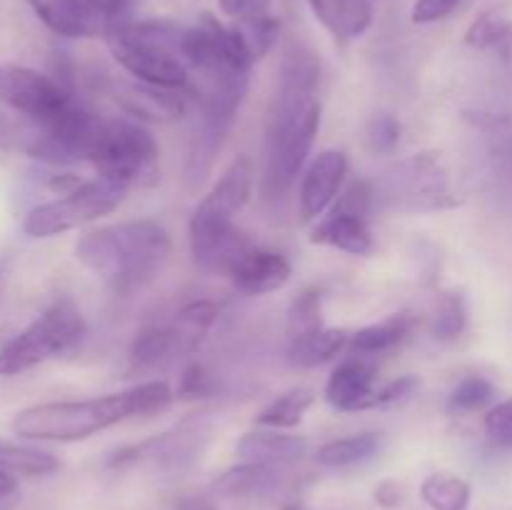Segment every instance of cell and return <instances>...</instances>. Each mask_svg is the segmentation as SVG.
Returning <instances> with one entry per match:
<instances>
[{"label": "cell", "instance_id": "obj_3", "mask_svg": "<svg viewBox=\"0 0 512 510\" xmlns=\"http://www.w3.org/2000/svg\"><path fill=\"white\" fill-rule=\"evenodd\" d=\"M255 163L250 155H238L228 165L218 183L195 205L188 223L190 255L205 273L230 275L233 265L253 248L248 238L235 228V215L253 195Z\"/></svg>", "mask_w": 512, "mask_h": 510}, {"label": "cell", "instance_id": "obj_7", "mask_svg": "<svg viewBox=\"0 0 512 510\" xmlns=\"http://www.w3.org/2000/svg\"><path fill=\"white\" fill-rule=\"evenodd\" d=\"M85 330L88 328L78 303L58 298L0 348V378H13L70 353L85 338Z\"/></svg>", "mask_w": 512, "mask_h": 510}, {"label": "cell", "instance_id": "obj_33", "mask_svg": "<svg viewBox=\"0 0 512 510\" xmlns=\"http://www.w3.org/2000/svg\"><path fill=\"white\" fill-rule=\"evenodd\" d=\"M400 133H403V125L395 115L378 113L370 118L368 128H365V143L378 155L393 153L400 143Z\"/></svg>", "mask_w": 512, "mask_h": 510}, {"label": "cell", "instance_id": "obj_29", "mask_svg": "<svg viewBox=\"0 0 512 510\" xmlns=\"http://www.w3.org/2000/svg\"><path fill=\"white\" fill-rule=\"evenodd\" d=\"M468 328V303L460 293H445L433 315V335L438 340H455Z\"/></svg>", "mask_w": 512, "mask_h": 510}, {"label": "cell", "instance_id": "obj_31", "mask_svg": "<svg viewBox=\"0 0 512 510\" xmlns=\"http://www.w3.org/2000/svg\"><path fill=\"white\" fill-rule=\"evenodd\" d=\"M320 313H323V293H320L318 288H310L305 290V293H300L288 310L290 338L310 333V330L315 328H323Z\"/></svg>", "mask_w": 512, "mask_h": 510}, {"label": "cell", "instance_id": "obj_17", "mask_svg": "<svg viewBox=\"0 0 512 510\" xmlns=\"http://www.w3.org/2000/svg\"><path fill=\"white\" fill-rule=\"evenodd\" d=\"M230 128H233V123L210 118V115H200L183 168V185L188 193H198L208 183L215 160H218L220 150H223L225 140H228Z\"/></svg>", "mask_w": 512, "mask_h": 510}, {"label": "cell", "instance_id": "obj_41", "mask_svg": "<svg viewBox=\"0 0 512 510\" xmlns=\"http://www.w3.org/2000/svg\"><path fill=\"white\" fill-rule=\"evenodd\" d=\"M15 490H18V480H15V475L0 470V500L8 498V495H13Z\"/></svg>", "mask_w": 512, "mask_h": 510}, {"label": "cell", "instance_id": "obj_20", "mask_svg": "<svg viewBox=\"0 0 512 510\" xmlns=\"http://www.w3.org/2000/svg\"><path fill=\"white\" fill-rule=\"evenodd\" d=\"M308 8L340 43L368 33L375 18L373 0H308Z\"/></svg>", "mask_w": 512, "mask_h": 510}, {"label": "cell", "instance_id": "obj_6", "mask_svg": "<svg viewBox=\"0 0 512 510\" xmlns=\"http://www.w3.org/2000/svg\"><path fill=\"white\" fill-rule=\"evenodd\" d=\"M160 148L138 120L100 118L88 145V163L103 178L128 185H150L158 178Z\"/></svg>", "mask_w": 512, "mask_h": 510}, {"label": "cell", "instance_id": "obj_30", "mask_svg": "<svg viewBox=\"0 0 512 510\" xmlns=\"http://www.w3.org/2000/svg\"><path fill=\"white\" fill-rule=\"evenodd\" d=\"M495 398V385L483 375H470V378L460 380L453 388L448 398L450 413H478V410L488 408L490 400Z\"/></svg>", "mask_w": 512, "mask_h": 510}, {"label": "cell", "instance_id": "obj_5", "mask_svg": "<svg viewBox=\"0 0 512 510\" xmlns=\"http://www.w3.org/2000/svg\"><path fill=\"white\" fill-rule=\"evenodd\" d=\"M375 205L393 213H435L458 205V193L440 153H415L370 180Z\"/></svg>", "mask_w": 512, "mask_h": 510}, {"label": "cell", "instance_id": "obj_22", "mask_svg": "<svg viewBox=\"0 0 512 510\" xmlns=\"http://www.w3.org/2000/svg\"><path fill=\"white\" fill-rule=\"evenodd\" d=\"M280 483H283L280 468L240 460L238 465L223 470L210 483V493L218 495V498H258V495L275 493Z\"/></svg>", "mask_w": 512, "mask_h": 510}, {"label": "cell", "instance_id": "obj_23", "mask_svg": "<svg viewBox=\"0 0 512 510\" xmlns=\"http://www.w3.org/2000/svg\"><path fill=\"white\" fill-rule=\"evenodd\" d=\"M350 343V333L345 328H315L310 333L295 335L288 345V363L295 368H318L338 358Z\"/></svg>", "mask_w": 512, "mask_h": 510}, {"label": "cell", "instance_id": "obj_42", "mask_svg": "<svg viewBox=\"0 0 512 510\" xmlns=\"http://www.w3.org/2000/svg\"><path fill=\"white\" fill-rule=\"evenodd\" d=\"M10 265H13V260H10L8 255L0 258V300H3L5 285H8V278H10Z\"/></svg>", "mask_w": 512, "mask_h": 510}, {"label": "cell", "instance_id": "obj_2", "mask_svg": "<svg viewBox=\"0 0 512 510\" xmlns=\"http://www.w3.org/2000/svg\"><path fill=\"white\" fill-rule=\"evenodd\" d=\"M73 253L115 293H133L165 268L173 240L158 220H125L80 235Z\"/></svg>", "mask_w": 512, "mask_h": 510}, {"label": "cell", "instance_id": "obj_18", "mask_svg": "<svg viewBox=\"0 0 512 510\" xmlns=\"http://www.w3.org/2000/svg\"><path fill=\"white\" fill-rule=\"evenodd\" d=\"M40 23L60 38H95L103 33V20L85 0H25Z\"/></svg>", "mask_w": 512, "mask_h": 510}, {"label": "cell", "instance_id": "obj_27", "mask_svg": "<svg viewBox=\"0 0 512 510\" xmlns=\"http://www.w3.org/2000/svg\"><path fill=\"white\" fill-rule=\"evenodd\" d=\"M420 495L430 510H468L473 488L468 480L450 473H433L420 485Z\"/></svg>", "mask_w": 512, "mask_h": 510}, {"label": "cell", "instance_id": "obj_36", "mask_svg": "<svg viewBox=\"0 0 512 510\" xmlns=\"http://www.w3.org/2000/svg\"><path fill=\"white\" fill-rule=\"evenodd\" d=\"M213 390V378H210L208 370L200 363H190L188 368L180 373L178 388H175V398L180 400H195L205 398Z\"/></svg>", "mask_w": 512, "mask_h": 510}, {"label": "cell", "instance_id": "obj_34", "mask_svg": "<svg viewBox=\"0 0 512 510\" xmlns=\"http://www.w3.org/2000/svg\"><path fill=\"white\" fill-rule=\"evenodd\" d=\"M483 425L490 443L498 445V448L512 450V398L493 405V408L485 413Z\"/></svg>", "mask_w": 512, "mask_h": 510}, {"label": "cell", "instance_id": "obj_35", "mask_svg": "<svg viewBox=\"0 0 512 510\" xmlns=\"http://www.w3.org/2000/svg\"><path fill=\"white\" fill-rule=\"evenodd\" d=\"M418 388H420V380L415 378V375H403V378L390 380V383H385L383 388L375 390V398L370 408H398V405L408 403Z\"/></svg>", "mask_w": 512, "mask_h": 510}, {"label": "cell", "instance_id": "obj_16", "mask_svg": "<svg viewBox=\"0 0 512 510\" xmlns=\"http://www.w3.org/2000/svg\"><path fill=\"white\" fill-rule=\"evenodd\" d=\"M375 390H378L375 388V368L363 355H355V358L343 360L330 373L328 383H325V400L335 410L355 413V410H370Z\"/></svg>", "mask_w": 512, "mask_h": 510}, {"label": "cell", "instance_id": "obj_9", "mask_svg": "<svg viewBox=\"0 0 512 510\" xmlns=\"http://www.w3.org/2000/svg\"><path fill=\"white\" fill-rule=\"evenodd\" d=\"M210 430H213L210 415L193 413L180 420V423H175L170 430H165V433L113 450L105 465L113 470L145 465V468L163 475L185 473L200 460V453H203L210 440Z\"/></svg>", "mask_w": 512, "mask_h": 510}, {"label": "cell", "instance_id": "obj_24", "mask_svg": "<svg viewBox=\"0 0 512 510\" xmlns=\"http://www.w3.org/2000/svg\"><path fill=\"white\" fill-rule=\"evenodd\" d=\"M380 445H383L380 433L345 435V438H335L320 445L318 453H315V463L330 470L353 468V465L375 458L380 453Z\"/></svg>", "mask_w": 512, "mask_h": 510}, {"label": "cell", "instance_id": "obj_1", "mask_svg": "<svg viewBox=\"0 0 512 510\" xmlns=\"http://www.w3.org/2000/svg\"><path fill=\"white\" fill-rule=\"evenodd\" d=\"M175 398L165 380H148L128 390L83 400H53L23 408L10 428L18 438L38 443H78L130 418L160 413Z\"/></svg>", "mask_w": 512, "mask_h": 510}, {"label": "cell", "instance_id": "obj_43", "mask_svg": "<svg viewBox=\"0 0 512 510\" xmlns=\"http://www.w3.org/2000/svg\"><path fill=\"white\" fill-rule=\"evenodd\" d=\"M175 510H215L213 505L203 503V500H185V503H180Z\"/></svg>", "mask_w": 512, "mask_h": 510}, {"label": "cell", "instance_id": "obj_26", "mask_svg": "<svg viewBox=\"0 0 512 510\" xmlns=\"http://www.w3.org/2000/svg\"><path fill=\"white\" fill-rule=\"evenodd\" d=\"M313 403H315V393L310 388L288 390V393L270 400V403L255 415V423L270 430L295 428V425L303 423L305 413H308Z\"/></svg>", "mask_w": 512, "mask_h": 510}, {"label": "cell", "instance_id": "obj_28", "mask_svg": "<svg viewBox=\"0 0 512 510\" xmlns=\"http://www.w3.org/2000/svg\"><path fill=\"white\" fill-rule=\"evenodd\" d=\"M60 468V460L48 450L30 448V445L3 443L0 440V470L13 475H50Z\"/></svg>", "mask_w": 512, "mask_h": 510}, {"label": "cell", "instance_id": "obj_4", "mask_svg": "<svg viewBox=\"0 0 512 510\" xmlns=\"http://www.w3.org/2000/svg\"><path fill=\"white\" fill-rule=\"evenodd\" d=\"M113 58L140 83L190 95L193 75L180 58L183 28L170 20H120L103 30Z\"/></svg>", "mask_w": 512, "mask_h": 510}, {"label": "cell", "instance_id": "obj_45", "mask_svg": "<svg viewBox=\"0 0 512 510\" xmlns=\"http://www.w3.org/2000/svg\"><path fill=\"white\" fill-rule=\"evenodd\" d=\"M5 143V128H3V123H0V145Z\"/></svg>", "mask_w": 512, "mask_h": 510}, {"label": "cell", "instance_id": "obj_44", "mask_svg": "<svg viewBox=\"0 0 512 510\" xmlns=\"http://www.w3.org/2000/svg\"><path fill=\"white\" fill-rule=\"evenodd\" d=\"M280 510H305V508H303V505H298V503H285Z\"/></svg>", "mask_w": 512, "mask_h": 510}, {"label": "cell", "instance_id": "obj_14", "mask_svg": "<svg viewBox=\"0 0 512 510\" xmlns=\"http://www.w3.org/2000/svg\"><path fill=\"white\" fill-rule=\"evenodd\" d=\"M200 343L203 340L195 338L175 318L170 323L148 325V328L135 335L133 345H130V365L135 370L163 368L165 363L175 360L178 355L193 353Z\"/></svg>", "mask_w": 512, "mask_h": 510}, {"label": "cell", "instance_id": "obj_40", "mask_svg": "<svg viewBox=\"0 0 512 510\" xmlns=\"http://www.w3.org/2000/svg\"><path fill=\"white\" fill-rule=\"evenodd\" d=\"M490 53L498 55V60L503 63V68L508 70V73H512V28L503 35V40H500V43L495 45Z\"/></svg>", "mask_w": 512, "mask_h": 510}, {"label": "cell", "instance_id": "obj_8", "mask_svg": "<svg viewBox=\"0 0 512 510\" xmlns=\"http://www.w3.org/2000/svg\"><path fill=\"white\" fill-rule=\"evenodd\" d=\"M320 130V103L293 115H268L265 130L263 190L268 200H283L303 173Z\"/></svg>", "mask_w": 512, "mask_h": 510}, {"label": "cell", "instance_id": "obj_19", "mask_svg": "<svg viewBox=\"0 0 512 510\" xmlns=\"http://www.w3.org/2000/svg\"><path fill=\"white\" fill-rule=\"evenodd\" d=\"M310 243L328 245V248L343 250L348 255H370L375 248L368 218L338 208L330 210L328 218L318 220L310 233Z\"/></svg>", "mask_w": 512, "mask_h": 510}, {"label": "cell", "instance_id": "obj_37", "mask_svg": "<svg viewBox=\"0 0 512 510\" xmlns=\"http://www.w3.org/2000/svg\"><path fill=\"white\" fill-rule=\"evenodd\" d=\"M465 0H418L410 10V20L418 25L438 23V20L450 18Z\"/></svg>", "mask_w": 512, "mask_h": 510}, {"label": "cell", "instance_id": "obj_25", "mask_svg": "<svg viewBox=\"0 0 512 510\" xmlns=\"http://www.w3.org/2000/svg\"><path fill=\"white\" fill-rule=\"evenodd\" d=\"M410 328H413V318L408 315H390V318L380 320V323L365 325V328L350 333L348 348L355 355H380L388 350L398 348L405 338H408Z\"/></svg>", "mask_w": 512, "mask_h": 510}, {"label": "cell", "instance_id": "obj_32", "mask_svg": "<svg viewBox=\"0 0 512 510\" xmlns=\"http://www.w3.org/2000/svg\"><path fill=\"white\" fill-rule=\"evenodd\" d=\"M512 28V23L500 10H485L465 33V43L475 50H493L503 40V35Z\"/></svg>", "mask_w": 512, "mask_h": 510}, {"label": "cell", "instance_id": "obj_11", "mask_svg": "<svg viewBox=\"0 0 512 510\" xmlns=\"http://www.w3.org/2000/svg\"><path fill=\"white\" fill-rule=\"evenodd\" d=\"M0 100L15 113L33 120L35 128L63 123L80 105L60 80L23 65H0Z\"/></svg>", "mask_w": 512, "mask_h": 510}, {"label": "cell", "instance_id": "obj_38", "mask_svg": "<svg viewBox=\"0 0 512 510\" xmlns=\"http://www.w3.org/2000/svg\"><path fill=\"white\" fill-rule=\"evenodd\" d=\"M218 5L235 23H243V20L270 13V0H218Z\"/></svg>", "mask_w": 512, "mask_h": 510}, {"label": "cell", "instance_id": "obj_12", "mask_svg": "<svg viewBox=\"0 0 512 510\" xmlns=\"http://www.w3.org/2000/svg\"><path fill=\"white\" fill-rule=\"evenodd\" d=\"M110 98L130 118L145 123H178L188 115L190 95L183 90L158 88L140 80H113Z\"/></svg>", "mask_w": 512, "mask_h": 510}, {"label": "cell", "instance_id": "obj_13", "mask_svg": "<svg viewBox=\"0 0 512 510\" xmlns=\"http://www.w3.org/2000/svg\"><path fill=\"white\" fill-rule=\"evenodd\" d=\"M348 170L350 163L343 150H323L308 165V170L303 173V180H300L298 193L303 220L313 223L325 210L333 208L335 200L340 198V190H343L345 180H348Z\"/></svg>", "mask_w": 512, "mask_h": 510}, {"label": "cell", "instance_id": "obj_39", "mask_svg": "<svg viewBox=\"0 0 512 510\" xmlns=\"http://www.w3.org/2000/svg\"><path fill=\"white\" fill-rule=\"evenodd\" d=\"M375 503L385 510H395L405 503V488L398 480H383L375 485Z\"/></svg>", "mask_w": 512, "mask_h": 510}, {"label": "cell", "instance_id": "obj_21", "mask_svg": "<svg viewBox=\"0 0 512 510\" xmlns=\"http://www.w3.org/2000/svg\"><path fill=\"white\" fill-rule=\"evenodd\" d=\"M305 453H308V440L298 438V435H285L280 430L270 428L245 433L238 440V445H235V455L240 460L273 465V468L298 463Z\"/></svg>", "mask_w": 512, "mask_h": 510}, {"label": "cell", "instance_id": "obj_10", "mask_svg": "<svg viewBox=\"0 0 512 510\" xmlns=\"http://www.w3.org/2000/svg\"><path fill=\"white\" fill-rule=\"evenodd\" d=\"M128 185L110 178L85 180L73 193L30 208L23 218V233L30 238H53L68 230L83 228L103 215L113 213L128 195Z\"/></svg>", "mask_w": 512, "mask_h": 510}, {"label": "cell", "instance_id": "obj_15", "mask_svg": "<svg viewBox=\"0 0 512 510\" xmlns=\"http://www.w3.org/2000/svg\"><path fill=\"white\" fill-rule=\"evenodd\" d=\"M290 275H293V265H290V260L283 253L253 245L233 265L228 278L233 280V285L240 293L265 295L283 288L290 280Z\"/></svg>", "mask_w": 512, "mask_h": 510}]
</instances>
